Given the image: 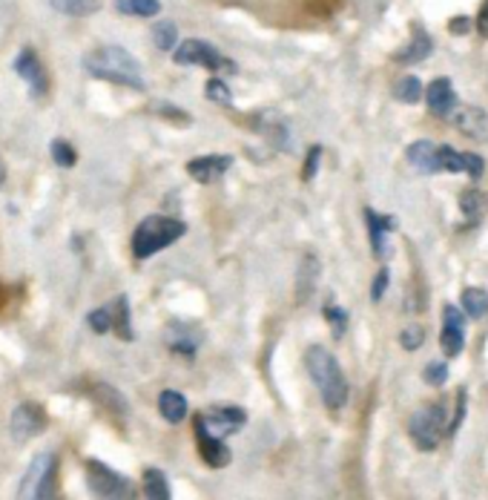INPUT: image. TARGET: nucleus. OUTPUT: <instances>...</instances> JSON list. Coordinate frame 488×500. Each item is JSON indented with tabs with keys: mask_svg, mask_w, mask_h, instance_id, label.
Returning <instances> with one entry per match:
<instances>
[{
	"mask_svg": "<svg viewBox=\"0 0 488 500\" xmlns=\"http://www.w3.org/2000/svg\"><path fill=\"white\" fill-rule=\"evenodd\" d=\"M184 234H187L184 222L170 219V216H150L135 227L133 254H135V259H150L158 254V250H164L173 242H178Z\"/></svg>",
	"mask_w": 488,
	"mask_h": 500,
	"instance_id": "3",
	"label": "nucleus"
},
{
	"mask_svg": "<svg viewBox=\"0 0 488 500\" xmlns=\"http://www.w3.org/2000/svg\"><path fill=\"white\" fill-rule=\"evenodd\" d=\"M319 155H322V150H319V147H314L311 153H307V167H304V178H314V173H316V165H319Z\"/></svg>",
	"mask_w": 488,
	"mask_h": 500,
	"instance_id": "37",
	"label": "nucleus"
},
{
	"mask_svg": "<svg viewBox=\"0 0 488 500\" xmlns=\"http://www.w3.org/2000/svg\"><path fill=\"white\" fill-rule=\"evenodd\" d=\"M393 95L400 98V101H405V104H417L423 98V84H420V78H413V75L400 78V81H396V86H393Z\"/></svg>",
	"mask_w": 488,
	"mask_h": 500,
	"instance_id": "27",
	"label": "nucleus"
},
{
	"mask_svg": "<svg viewBox=\"0 0 488 500\" xmlns=\"http://www.w3.org/2000/svg\"><path fill=\"white\" fill-rule=\"evenodd\" d=\"M460 210H463V216H465L468 225H477L483 219V213H485V195L477 187L465 190L460 195Z\"/></svg>",
	"mask_w": 488,
	"mask_h": 500,
	"instance_id": "22",
	"label": "nucleus"
},
{
	"mask_svg": "<svg viewBox=\"0 0 488 500\" xmlns=\"http://www.w3.org/2000/svg\"><path fill=\"white\" fill-rule=\"evenodd\" d=\"M86 323H89V328H93L95 334H106L113 328V308H98V311H93L86 316Z\"/></svg>",
	"mask_w": 488,
	"mask_h": 500,
	"instance_id": "30",
	"label": "nucleus"
},
{
	"mask_svg": "<svg viewBox=\"0 0 488 500\" xmlns=\"http://www.w3.org/2000/svg\"><path fill=\"white\" fill-rule=\"evenodd\" d=\"M4 182H6V167H4V162H0V187H4Z\"/></svg>",
	"mask_w": 488,
	"mask_h": 500,
	"instance_id": "38",
	"label": "nucleus"
},
{
	"mask_svg": "<svg viewBox=\"0 0 488 500\" xmlns=\"http://www.w3.org/2000/svg\"><path fill=\"white\" fill-rule=\"evenodd\" d=\"M204 93H207V98L210 101H215V104H230L233 98H230V89H227V84L224 81H219V78H210L207 84H204Z\"/></svg>",
	"mask_w": 488,
	"mask_h": 500,
	"instance_id": "31",
	"label": "nucleus"
},
{
	"mask_svg": "<svg viewBox=\"0 0 488 500\" xmlns=\"http://www.w3.org/2000/svg\"><path fill=\"white\" fill-rule=\"evenodd\" d=\"M115 9L130 17H155L161 12V0H115Z\"/></svg>",
	"mask_w": 488,
	"mask_h": 500,
	"instance_id": "23",
	"label": "nucleus"
},
{
	"mask_svg": "<svg viewBox=\"0 0 488 500\" xmlns=\"http://www.w3.org/2000/svg\"><path fill=\"white\" fill-rule=\"evenodd\" d=\"M49 6L66 17H89L101 9V0H49Z\"/></svg>",
	"mask_w": 488,
	"mask_h": 500,
	"instance_id": "21",
	"label": "nucleus"
},
{
	"mask_svg": "<svg viewBox=\"0 0 488 500\" xmlns=\"http://www.w3.org/2000/svg\"><path fill=\"white\" fill-rule=\"evenodd\" d=\"M198 417H202V423H204V428L210 435L222 437V440L242 432L244 423H247V412L239 405H210L207 412L198 415Z\"/></svg>",
	"mask_w": 488,
	"mask_h": 500,
	"instance_id": "7",
	"label": "nucleus"
},
{
	"mask_svg": "<svg viewBox=\"0 0 488 500\" xmlns=\"http://www.w3.org/2000/svg\"><path fill=\"white\" fill-rule=\"evenodd\" d=\"M46 428V415L38 403H21L12 412V437L15 440H29L41 435Z\"/></svg>",
	"mask_w": 488,
	"mask_h": 500,
	"instance_id": "10",
	"label": "nucleus"
},
{
	"mask_svg": "<svg viewBox=\"0 0 488 500\" xmlns=\"http://www.w3.org/2000/svg\"><path fill=\"white\" fill-rule=\"evenodd\" d=\"M324 316H328L331 323H334V334H336V336H342V331H345V325H348V314L342 311V308L328 305V308H324Z\"/></svg>",
	"mask_w": 488,
	"mask_h": 500,
	"instance_id": "34",
	"label": "nucleus"
},
{
	"mask_svg": "<svg viewBox=\"0 0 488 500\" xmlns=\"http://www.w3.org/2000/svg\"><path fill=\"white\" fill-rule=\"evenodd\" d=\"M440 345L445 356H460L465 345V316L457 305H445L443 308V334H440Z\"/></svg>",
	"mask_w": 488,
	"mask_h": 500,
	"instance_id": "11",
	"label": "nucleus"
},
{
	"mask_svg": "<svg viewBox=\"0 0 488 500\" xmlns=\"http://www.w3.org/2000/svg\"><path fill=\"white\" fill-rule=\"evenodd\" d=\"M86 486L93 500H135V484L126 475L106 466L104 460H86Z\"/></svg>",
	"mask_w": 488,
	"mask_h": 500,
	"instance_id": "4",
	"label": "nucleus"
},
{
	"mask_svg": "<svg viewBox=\"0 0 488 500\" xmlns=\"http://www.w3.org/2000/svg\"><path fill=\"white\" fill-rule=\"evenodd\" d=\"M84 69L93 78L121 84L130 89H147L144 81V66L126 52L124 46H98L84 55Z\"/></svg>",
	"mask_w": 488,
	"mask_h": 500,
	"instance_id": "1",
	"label": "nucleus"
},
{
	"mask_svg": "<svg viewBox=\"0 0 488 500\" xmlns=\"http://www.w3.org/2000/svg\"><path fill=\"white\" fill-rule=\"evenodd\" d=\"M425 101H428V110L437 115V118H445L451 110L457 106V95H454V86H451L448 78H437L428 84V93H423Z\"/></svg>",
	"mask_w": 488,
	"mask_h": 500,
	"instance_id": "14",
	"label": "nucleus"
},
{
	"mask_svg": "<svg viewBox=\"0 0 488 500\" xmlns=\"http://www.w3.org/2000/svg\"><path fill=\"white\" fill-rule=\"evenodd\" d=\"M158 412L161 417H164L167 423H182L187 417V397L182 395V391H175V388H164L158 395Z\"/></svg>",
	"mask_w": 488,
	"mask_h": 500,
	"instance_id": "17",
	"label": "nucleus"
},
{
	"mask_svg": "<svg viewBox=\"0 0 488 500\" xmlns=\"http://www.w3.org/2000/svg\"><path fill=\"white\" fill-rule=\"evenodd\" d=\"M52 460H55V455H49V452L32 457L29 469H26V475L21 480V489H17V500H35V497H38V484H41V477L49 469Z\"/></svg>",
	"mask_w": 488,
	"mask_h": 500,
	"instance_id": "15",
	"label": "nucleus"
},
{
	"mask_svg": "<svg viewBox=\"0 0 488 500\" xmlns=\"http://www.w3.org/2000/svg\"><path fill=\"white\" fill-rule=\"evenodd\" d=\"M304 365H307V374H311L314 385L319 388L322 403L328 405L331 412H339V408L348 403L351 388H348L345 374H342V365L336 363V356L328 348L314 345L304 354Z\"/></svg>",
	"mask_w": 488,
	"mask_h": 500,
	"instance_id": "2",
	"label": "nucleus"
},
{
	"mask_svg": "<svg viewBox=\"0 0 488 500\" xmlns=\"http://www.w3.org/2000/svg\"><path fill=\"white\" fill-rule=\"evenodd\" d=\"M448 412L443 403H431L423 405L411 415L408 420V435L413 440V445L423 452H433L440 445L443 435H448Z\"/></svg>",
	"mask_w": 488,
	"mask_h": 500,
	"instance_id": "5",
	"label": "nucleus"
},
{
	"mask_svg": "<svg viewBox=\"0 0 488 500\" xmlns=\"http://www.w3.org/2000/svg\"><path fill=\"white\" fill-rule=\"evenodd\" d=\"M408 162L420 173H440V145H433V141H413L408 147Z\"/></svg>",
	"mask_w": 488,
	"mask_h": 500,
	"instance_id": "16",
	"label": "nucleus"
},
{
	"mask_svg": "<svg viewBox=\"0 0 488 500\" xmlns=\"http://www.w3.org/2000/svg\"><path fill=\"white\" fill-rule=\"evenodd\" d=\"M15 73L29 84V89H32L35 98H44V95H46L49 78H46V69H44V64H41V58H38V52H35L32 46H24L21 52H17V58H15Z\"/></svg>",
	"mask_w": 488,
	"mask_h": 500,
	"instance_id": "8",
	"label": "nucleus"
},
{
	"mask_svg": "<svg viewBox=\"0 0 488 500\" xmlns=\"http://www.w3.org/2000/svg\"><path fill=\"white\" fill-rule=\"evenodd\" d=\"M460 302H463V311L472 319H483L488 314V294L483 288H465Z\"/></svg>",
	"mask_w": 488,
	"mask_h": 500,
	"instance_id": "24",
	"label": "nucleus"
},
{
	"mask_svg": "<svg viewBox=\"0 0 488 500\" xmlns=\"http://www.w3.org/2000/svg\"><path fill=\"white\" fill-rule=\"evenodd\" d=\"M153 44H155V49H161V52L175 49V44H178V26H175L173 21H161V24H155V26H153Z\"/></svg>",
	"mask_w": 488,
	"mask_h": 500,
	"instance_id": "26",
	"label": "nucleus"
},
{
	"mask_svg": "<svg viewBox=\"0 0 488 500\" xmlns=\"http://www.w3.org/2000/svg\"><path fill=\"white\" fill-rule=\"evenodd\" d=\"M35 500H64L61 486H58V457L49 463V469L44 472L41 484H38V497Z\"/></svg>",
	"mask_w": 488,
	"mask_h": 500,
	"instance_id": "25",
	"label": "nucleus"
},
{
	"mask_svg": "<svg viewBox=\"0 0 488 500\" xmlns=\"http://www.w3.org/2000/svg\"><path fill=\"white\" fill-rule=\"evenodd\" d=\"M474 26H477V32L483 35V38H488V0L480 6V12H477V21H474Z\"/></svg>",
	"mask_w": 488,
	"mask_h": 500,
	"instance_id": "36",
	"label": "nucleus"
},
{
	"mask_svg": "<svg viewBox=\"0 0 488 500\" xmlns=\"http://www.w3.org/2000/svg\"><path fill=\"white\" fill-rule=\"evenodd\" d=\"M193 432H195V445H198V455H202V460L207 463L210 469H224L230 463L227 443L222 437L210 435L204 428V423H202V417L193 420Z\"/></svg>",
	"mask_w": 488,
	"mask_h": 500,
	"instance_id": "9",
	"label": "nucleus"
},
{
	"mask_svg": "<svg viewBox=\"0 0 488 500\" xmlns=\"http://www.w3.org/2000/svg\"><path fill=\"white\" fill-rule=\"evenodd\" d=\"M52 158H55L58 167H72L78 155H75V150H72V145H66L64 138H58V141H52Z\"/></svg>",
	"mask_w": 488,
	"mask_h": 500,
	"instance_id": "29",
	"label": "nucleus"
},
{
	"mask_svg": "<svg viewBox=\"0 0 488 500\" xmlns=\"http://www.w3.org/2000/svg\"><path fill=\"white\" fill-rule=\"evenodd\" d=\"M423 339H425L423 325H405V331L400 334V343H403L405 351H417L423 345Z\"/></svg>",
	"mask_w": 488,
	"mask_h": 500,
	"instance_id": "32",
	"label": "nucleus"
},
{
	"mask_svg": "<svg viewBox=\"0 0 488 500\" xmlns=\"http://www.w3.org/2000/svg\"><path fill=\"white\" fill-rule=\"evenodd\" d=\"M233 167V158L230 155H198L187 165V173L195 178L198 185H213Z\"/></svg>",
	"mask_w": 488,
	"mask_h": 500,
	"instance_id": "13",
	"label": "nucleus"
},
{
	"mask_svg": "<svg viewBox=\"0 0 488 500\" xmlns=\"http://www.w3.org/2000/svg\"><path fill=\"white\" fill-rule=\"evenodd\" d=\"M173 61L178 66H204L210 73H236V64L202 38H190L184 44H178L173 49Z\"/></svg>",
	"mask_w": 488,
	"mask_h": 500,
	"instance_id": "6",
	"label": "nucleus"
},
{
	"mask_svg": "<svg viewBox=\"0 0 488 500\" xmlns=\"http://www.w3.org/2000/svg\"><path fill=\"white\" fill-rule=\"evenodd\" d=\"M144 495H147V500H173L167 475L161 469H147V472H144Z\"/></svg>",
	"mask_w": 488,
	"mask_h": 500,
	"instance_id": "20",
	"label": "nucleus"
},
{
	"mask_svg": "<svg viewBox=\"0 0 488 500\" xmlns=\"http://www.w3.org/2000/svg\"><path fill=\"white\" fill-rule=\"evenodd\" d=\"M451 115V124L468 138H474V141H488V113L480 110V106H454V110L448 113Z\"/></svg>",
	"mask_w": 488,
	"mask_h": 500,
	"instance_id": "12",
	"label": "nucleus"
},
{
	"mask_svg": "<svg viewBox=\"0 0 488 500\" xmlns=\"http://www.w3.org/2000/svg\"><path fill=\"white\" fill-rule=\"evenodd\" d=\"M115 316H113V328L118 331L121 339H133V328H130V305H126V296H118L115 305H113Z\"/></svg>",
	"mask_w": 488,
	"mask_h": 500,
	"instance_id": "28",
	"label": "nucleus"
},
{
	"mask_svg": "<svg viewBox=\"0 0 488 500\" xmlns=\"http://www.w3.org/2000/svg\"><path fill=\"white\" fill-rule=\"evenodd\" d=\"M385 288H388V271H385V267H383V271L376 274V279H373V288H371V296H373V302H379V299H383Z\"/></svg>",
	"mask_w": 488,
	"mask_h": 500,
	"instance_id": "35",
	"label": "nucleus"
},
{
	"mask_svg": "<svg viewBox=\"0 0 488 500\" xmlns=\"http://www.w3.org/2000/svg\"><path fill=\"white\" fill-rule=\"evenodd\" d=\"M431 46H433L431 35L423 26H417V29H413L411 44L403 52H396V61H400V64H420V61H425L431 55Z\"/></svg>",
	"mask_w": 488,
	"mask_h": 500,
	"instance_id": "18",
	"label": "nucleus"
},
{
	"mask_svg": "<svg viewBox=\"0 0 488 500\" xmlns=\"http://www.w3.org/2000/svg\"><path fill=\"white\" fill-rule=\"evenodd\" d=\"M423 380H425L428 385H433V388L445 385V380H448V365H445V363H431V365H425Z\"/></svg>",
	"mask_w": 488,
	"mask_h": 500,
	"instance_id": "33",
	"label": "nucleus"
},
{
	"mask_svg": "<svg viewBox=\"0 0 488 500\" xmlns=\"http://www.w3.org/2000/svg\"><path fill=\"white\" fill-rule=\"evenodd\" d=\"M365 219H368V230H371V247H373V254L383 256L385 254V236H388V230L393 227V219L379 216V213H373L371 207L365 210Z\"/></svg>",
	"mask_w": 488,
	"mask_h": 500,
	"instance_id": "19",
	"label": "nucleus"
}]
</instances>
